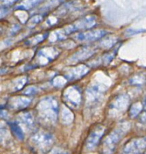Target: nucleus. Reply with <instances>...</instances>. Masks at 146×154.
<instances>
[{
  "mask_svg": "<svg viewBox=\"0 0 146 154\" xmlns=\"http://www.w3.org/2000/svg\"><path fill=\"white\" fill-rule=\"evenodd\" d=\"M96 24V17L94 16H85L78 20L73 23L67 26L64 28L54 31L49 35L50 42L61 41L65 38L67 35L80 30L89 29Z\"/></svg>",
  "mask_w": 146,
  "mask_h": 154,
  "instance_id": "nucleus-1",
  "label": "nucleus"
},
{
  "mask_svg": "<svg viewBox=\"0 0 146 154\" xmlns=\"http://www.w3.org/2000/svg\"><path fill=\"white\" fill-rule=\"evenodd\" d=\"M39 117L45 123H55L58 117V104L52 96H48L39 102L37 105Z\"/></svg>",
  "mask_w": 146,
  "mask_h": 154,
  "instance_id": "nucleus-2",
  "label": "nucleus"
},
{
  "mask_svg": "<svg viewBox=\"0 0 146 154\" xmlns=\"http://www.w3.org/2000/svg\"><path fill=\"white\" fill-rule=\"evenodd\" d=\"M130 128V124L127 122H123L118 125V126L103 140L102 144L103 154H113L118 144L128 132Z\"/></svg>",
  "mask_w": 146,
  "mask_h": 154,
  "instance_id": "nucleus-3",
  "label": "nucleus"
},
{
  "mask_svg": "<svg viewBox=\"0 0 146 154\" xmlns=\"http://www.w3.org/2000/svg\"><path fill=\"white\" fill-rule=\"evenodd\" d=\"M31 146L40 153H47L54 144V138L52 135L44 131L35 132L30 139Z\"/></svg>",
  "mask_w": 146,
  "mask_h": 154,
  "instance_id": "nucleus-4",
  "label": "nucleus"
},
{
  "mask_svg": "<svg viewBox=\"0 0 146 154\" xmlns=\"http://www.w3.org/2000/svg\"><path fill=\"white\" fill-rule=\"evenodd\" d=\"M146 150V137L133 138L126 143L120 154H142Z\"/></svg>",
  "mask_w": 146,
  "mask_h": 154,
  "instance_id": "nucleus-5",
  "label": "nucleus"
},
{
  "mask_svg": "<svg viewBox=\"0 0 146 154\" xmlns=\"http://www.w3.org/2000/svg\"><path fill=\"white\" fill-rule=\"evenodd\" d=\"M59 55V51L55 48H44L37 52L34 58V66H45Z\"/></svg>",
  "mask_w": 146,
  "mask_h": 154,
  "instance_id": "nucleus-6",
  "label": "nucleus"
},
{
  "mask_svg": "<svg viewBox=\"0 0 146 154\" xmlns=\"http://www.w3.org/2000/svg\"><path fill=\"white\" fill-rule=\"evenodd\" d=\"M130 98L127 95L122 94L117 96L109 105V114L112 115L122 114L128 108Z\"/></svg>",
  "mask_w": 146,
  "mask_h": 154,
  "instance_id": "nucleus-7",
  "label": "nucleus"
},
{
  "mask_svg": "<svg viewBox=\"0 0 146 154\" xmlns=\"http://www.w3.org/2000/svg\"><path fill=\"white\" fill-rule=\"evenodd\" d=\"M104 132L105 127L102 125H97L91 129L85 141V147L87 150H93L97 147Z\"/></svg>",
  "mask_w": 146,
  "mask_h": 154,
  "instance_id": "nucleus-8",
  "label": "nucleus"
},
{
  "mask_svg": "<svg viewBox=\"0 0 146 154\" xmlns=\"http://www.w3.org/2000/svg\"><path fill=\"white\" fill-rule=\"evenodd\" d=\"M64 99L66 103L72 108H77L81 102V93L77 87H69L64 92Z\"/></svg>",
  "mask_w": 146,
  "mask_h": 154,
  "instance_id": "nucleus-9",
  "label": "nucleus"
},
{
  "mask_svg": "<svg viewBox=\"0 0 146 154\" xmlns=\"http://www.w3.org/2000/svg\"><path fill=\"white\" fill-rule=\"evenodd\" d=\"M106 35V31L103 29H93L79 33L74 37L78 42H94L101 38Z\"/></svg>",
  "mask_w": 146,
  "mask_h": 154,
  "instance_id": "nucleus-10",
  "label": "nucleus"
},
{
  "mask_svg": "<svg viewBox=\"0 0 146 154\" xmlns=\"http://www.w3.org/2000/svg\"><path fill=\"white\" fill-rule=\"evenodd\" d=\"M88 72V67L85 65H79L67 70L64 74V78L67 81H74L85 76Z\"/></svg>",
  "mask_w": 146,
  "mask_h": 154,
  "instance_id": "nucleus-11",
  "label": "nucleus"
},
{
  "mask_svg": "<svg viewBox=\"0 0 146 154\" xmlns=\"http://www.w3.org/2000/svg\"><path fill=\"white\" fill-rule=\"evenodd\" d=\"M31 99L27 96H15L9 99L7 106L12 110H22L26 108L31 103Z\"/></svg>",
  "mask_w": 146,
  "mask_h": 154,
  "instance_id": "nucleus-12",
  "label": "nucleus"
},
{
  "mask_svg": "<svg viewBox=\"0 0 146 154\" xmlns=\"http://www.w3.org/2000/svg\"><path fill=\"white\" fill-rule=\"evenodd\" d=\"M103 94V90L100 86L92 85L87 90V102L89 105H95L100 100Z\"/></svg>",
  "mask_w": 146,
  "mask_h": 154,
  "instance_id": "nucleus-13",
  "label": "nucleus"
},
{
  "mask_svg": "<svg viewBox=\"0 0 146 154\" xmlns=\"http://www.w3.org/2000/svg\"><path fill=\"white\" fill-rule=\"evenodd\" d=\"M95 52V50L91 47H85L79 50L77 52L75 53L73 55L71 56L70 58V61L72 63H77V62L82 61V60H86L87 58H89L90 57L93 55Z\"/></svg>",
  "mask_w": 146,
  "mask_h": 154,
  "instance_id": "nucleus-14",
  "label": "nucleus"
},
{
  "mask_svg": "<svg viewBox=\"0 0 146 154\" xmlns=\"http://www.w3.org/2000/svg\"><path fill=\"white\" fill-rule=\"evenodd\" d=\"M18 123L22 124L26 129H31L34 127V118L30 112H22L18 116Z\"/></svg>",
  "mask_w": 146,
  "mask_h": 154,
  "instance_id": "nucleus-15",
  "label": "nucleus"
},
{
  "mask_svg": "<svg viewBox=\"0 0 146 154\" xmlns=\"http://www.w3.org/2000/svg\"><path fill=\"white\" fill-rule=\"evenodd\" d=\"M43 1L45 0H22L15 6V9L21 11L30 10L37 5L42 3Z\"/></svg>",
  "mask_w": 146,
  "mask_h": 154,
  "instance_id": "nucleus-16",
  "label": "nucleus"
},
{
  "mask_svg": "<svg viewBox=\"0 0 146 154\" xmlns=\"http://www.w3.org/2000/svg\"><path fill=\"white\" fill-rule=\"evenodd\" d=\"M58 115H59L61 123L64 124H69V123H72L73 120V114L66 107H63L61 111H58Z\"/></svg>",
  "mask_w": 146,
  "mask_h": 154,
  "instance_id": "nucleus-17",
  "label": "nucleus"
},
{
  "mask_svg": "<svg viewBox=\"0 0 146 154\" xmlns=\"http://www.w3.org/2000/svg\"><path fill=\"white\" fill-rule=\"evenodd\" d=\"M10 127L11 129L12 132L14 134L15 136L18 138L19 140H23L24 139V132L22 131V129L21 126H19L18 122H11L10 123Z\"/></svg>",
  "mask_w": 146,
  "mask_h": 154,
  "instance_id": "nucleus-18",
  "label": "nucleus"
},
{
  "mask_svg": "<svg viewBox=\"0 0 146 154\" xmlns=\"http://www.w3.org/2000/svg\"><path fill=\"white\" fill-rule=\"evenodd\" d=\"M49 33H44V34H38L36 35L33 36V37L30 38L28 40H26V42H25V44L28 46H33V45H36L37 44L40 43L41 42H43L45 38H46V37L48 36Z\"/></svg>",
  "mask_w": 146,
  "mask_h": 154,
  "instance_id": "nucleus-19",
  "label": "nucleus"
},
{
  "mask_svg": "<svg viewBox=\"0 0 146 154\" xmlns=\"http://www.w3.org/2000/svg\"><path fill=\"white\" fill-rule=\"evenodd\" d=\"M143 109V105L141 102H138L133 104L130 108V116L132 118L138 117Z\"/></svg>",
  "mask_w": 146,
  "mask_h": 154,
  "instance_id": "nucleus-20",
  "label": "nucleus"
},
{
  "mask_svg": "<svg viewBox=\"0 0 146 154\" xmlns=\"http://www.w3.org/2000/svg\"><path fill=\"white\" fill-rule=\"evenodd\" d=\"M42 20H43V16L42 15H34V16H33L32 17H31L28 20V23H27V26L29 27V28H33L36 25H37L39 23L41 22Z\"/></svg>",
  "mask_w": 146,
  "mask_h": 154,
  "instance_id": "nucleus-21",
  "label": "nucleus"
},
{
  "mask_svg": "<svg viewBox=\"0 0 146 154\" xmlns=\"http://www.w3.org/2000/svg\"><path fill=\"white\" fill-rule=\"evenodd\" d=\"M27 81V78L26 77H22V78H19L18 79H16L15 81L14 84H13V89L14 91H19V90H22V87H24V85L25 84Z\"/></svg>",
  "mask_w": 146,
  "mask_h": 154,
  "instance_id": "nucleus-22",
  "label": "nucleus"
},
{
  "mask_svg": "<svg viewBox=\"0 0 146 154\" xmlns=\"http://www.w3.org/2000/svg\"><path fill=\"white\" fill-rule=\"evenodd\" d=\"M10 134L6 129H0V144L4 145L8 143L10 139Z\"/></svg>",
  "mask_w": 146,
  "mask_h": 154,
  "instance_id": "nucleus-23",
  "label": "nucleus"
},
{
  "mask_svg": "<svg viewBox=\"0 0 146 154\" xmlns=\"http://www.w3.org/2000/svg\"><path fill=\"white\" fill-rule=\"evenodd\" d=\"M115 42H116V38L112 37V36H109V37L106 38L101 41L100 45L105 48H109L113 46L115 44Z\"/></svg>",
  "mask_w": 146,
  "mask_h": 154,
  "instance_id": "nucleus-24",
  "label": "nucleus"
},
{
  "mask_svg": "<svg viewBox=\"0 0 146 154\" xmlns=\"http://www.w3.org/2000/svg\"><path fill=\"white\" fill-rule=\"evenodd\" d=\"M117 51H118V48L114 50L113 51H111V52H109L108 54H105V55L102 57V60H103V64L107 65L108 63H110V62L113 60L114 57H115Z\"/></svg>",
  "mask_w": 146,
  "mask_h": 154,
  "instance_id": "nucleus-25",
  "label": "nucleus"
},
{
  "mask_svg": "<svg viewBox=\"0 0 146 154\" xmlns=\"http://www.w3.org/2000/svg\"><path fill=\"white\" fill-rule=\"evenodd\" d=\"M37 93V88L36 87H29L28 88L25 89L23 91V94L25 96H33V95H35Z\"/></svg>",
  "mask_w": 146,
  "mask_h": 154,
  "instance_id": "nucleus-26",
  "label": "nucleus"
},
{
  "mask_svg": "<svg viewBox=\"0 0 146 154\" xmlns=\"http://www.w3.org/2000/svg\"><path fill=\"white\" fill-rule=\"evenodd\" d=\"M18 1H19V0H0V7L7 8Z\"/></svg>",
  "mask_w": 146,
  "mask_h": 154,
  "instance_id": "nucleus-27",
  "label": "nucleus"
},
{
  "mask_svg": "<svg viewBox=\"0 0 146 154\" xmlns=\"http://www.w3.org/2000/svg\"><path fill=\"white\" fill-rule=\"evenodd\" d=\"M63 1H64V0H47V2H46V5H45L44 8H52L53 6L58 5V4L62 2Z\"/></svg>",
  "mask_w": 146,
  "mask_h": 154,
  "instance_id": "nucleus-28",
  "label": "nucleus"
},
{
  "mask_svg": "<svg viewBox=\"0 0 146 154\" xmlns=\"http://www.w3.org/2000/svg\"><path fill=\"white\" fill-rule=\"evenodd\" d=\"M19 29H20V26H19L18 24H15V25L13 26V27L10 29V31L9 34H10V35H14L15 33L17 32Z\"/></svg>",
  "mask_w": 146,
  "mask_h": 154,
  "instance_id": "nucleus-29",
  "label": "nucleus"
},
{
  "mask_svg": "<svg viewBox=\"0 0 146 154\" xmlns=\"http://www.w3.org/2000/svg\"><path fill=\"white\" fill-rule=\"evenodd\" d=\"M8 9L7 8H1L0 7V19L5 17L8 13Z\"/></svg>",
  "mask_w": 146,
  "mask_h": 154,
  "instance_id": "nucleus-30",
  "label": "nucleus"
},
{
  "mask_svg": "<svg viewBox=\"0 0 146 154\" xmlns=\"http://www.w3.org/2000/svg\"><path fill=\"white\" fill-rule=\"evenodd\" d=\"M139 115H140L139 120H140L141 123H144V124H146V112L141 113Z\"/></svg>",
  "mask_w": 146,
  "mask_h": 154,
  "instance_id": "nucleus-31",
  "label": "nucleus"
},
{
  "mask_svg": "<svg viewBox=\"0 0 146 154\" xmlns=\"http://www.w3.org/2000/svg\"><path fill=\"white\" fill-rule=\"evenodd\" d=\"M54 154H69L66 151H64V150H59V151H57L55 152Z\"/></svg>",
  "mask_w": 146,
  "mask_h": 154,
  "instance_id": "nucleus-32",
  "label": "nucleus"
},
{
  "mask_svg": "<svg viewBox=\"0 0 146 154\" xmlns=\"http://www.w3.org/2000/svg\"><path fill=\"white\" fill-rule=\"evenodd\" d=\"M4 121H3L2 119H0V129H1V127L4 126Z\"/></svg>",
  "mask_w": 146,
  "mask_h": 154,
  "instance_id": "nucleus-33",
  "label": "nucleus"
},
{
  "mask_svg": "<svg viewBox=\"0 0 146 154\" xmlns=\"http://www.w3.org/2000/svg\"><path fill=\"white\" fill-rule=\"evenodd\" d=\"M3 29H3V26L1 25H0V35L3 32Z\"/></svg>",
  "mask_w": 146,
  "mask_h": 154,
  "instance_id": "nucleus-34",
  "label": "nucleus"
},
{
  "mask_svg": "<svg viewBox=\"0 0 146 154\" xmlns=\"http://www.w3.org/2000/svg\"><path fill=\"white\" fill-rule=\"evenodd\" d=\"M143 154H146V152H144V153Z\"/></svg>",
  "mask_w": 146,
  "mask_h": 154,
  "instance_id": "nucleus-35",
  "label": "nucleus"
}]
</instances>
